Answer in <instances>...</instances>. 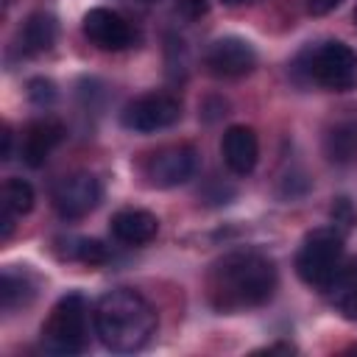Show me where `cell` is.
I'll list each match as a JSON object with an SVG mask.
<instances>
[{"label":"cell","mask_w":357,"mask_h":357,"mask_svg":"<svg viewBox=\"0 0 357 357\" xmlns=\"http://www.w3.org/2000/svg\"><path fill=\"white\" fill-rule=\"evenodd\" d=\"M276 290V268L259 251H231L209 271V301L220 312L265 304Z\"/></svg>","instance_id":"obj_1"},{"label":"cell","mask_w":357,"mask_h":357,"mask_svg":"<svg viewBox=\"0 0 357 357\" xmlns=\"http://www.w3.org/2000/svg\"><path fill=\"white\" fill-rule=\"evenodd\" d=\"M95 335L112 351L128 354L139 351L156 332V310L134 290L117 287L98 298L95 312Z\"/></svg>","instance_id":"obj_2"},{"label":"cell","mask_w":357,"mask_h":357,"mask_svg":"<svg viewBox=\"0 0 357 357\" xmlns=\"http://www.w3.org/2000/svg\"><path fill=\"white\" fill-rule=\"evenodd\" d=\"M298 70H304L307 78L324 89L346 92L357 84V53L337 39L318 42L298 56Z\"/></svg>","instance_id":"obj_3"},{"label":"cell","mask_w":357,"mask_h":357,"mask_svg":"<svg viewBox=\"0 0 357 357\" xmlns=\"http://www.w3.org/2000/svg\"><path fill=\"white\" fill-rule=\"evenodd\" d=\"M42 346L53 354H81L86 349V298L81 293L61 296L42 324Z\"/></svg>","instance_id":"obj_4"},{"label":"cell","mask_w":357,"mask_h":357,"mask_svg":"<svg viewBox=\"0 0 357 357\" xmlns=\"http://www.w3.org/2000/svg\"><path fill=\"white\" fill-rule=\"evenodd\" d=\"M343 259V234L332 226V229H315L304 237L298 254H296V273L312 284L326 290V284L332 282V276L337 273Z\"/></svg>","instance_id":"obj_5"},{"label":"cell","mask_w":357,"mask_h":357,"mask_svg":"<svg viewBox=\"0 0 357 357\" xmlns=\"http://www.w3.org/2000/svg\"><path fill=\"white\" fill-rule=\"evenodd\" d=\"M178 120H181V103H178V98H173L167 92L139 95L120 114V123L137 134H153V131L176 126Z\"/></svg>","instance_id":"obj_6"},{"label":"cell","mask_w":357,"mask_h":357,"mask_svg":"<svg viewBox=\"0 0 357 357\" xmlns=\"http://www.w3.org/2000/svg\"><path fill=\"white\" fill-rule=\"evenodd\" d=\"M103 198V187L92 173H70L64 178L56 181L53 187V206L61 218L67 220H78L84 215H89Z\"/></svg>","instance_id":"obj_7"},{"label":"cell","mask_w":357,"mask_h":357,"mask_svg":"<svg viewBox=\"0 0 357 357\" xmlns=\"http://www.w3.org/2000/svg\"><path fill=\"white\" fill-rule=\"evenodd\" d=\"M195 170H198V153L192 145H167L156 151L145 165L151 184L162 190L187 184L195 176Z\"/></svg>","instance_id":"obj_8"},{"label":"cell","mask_w":357,"mask_h":357,"mask_svg":"<svg viewBox=\"0 0 357 357\" xmlns=\"http://www.w3.org/2000/svg\"><path fill=\"white\" fill-rule=\"evenodd\" d=\"M204 64L212 75L240 78V75H248L257 67V50L243 36H220L206 47Z\"/></svg>","instance_id":"obj_9"},{"label":"cell","mask_w":357,"mask_h":357,"mask_svg":"<svg viewBox=\"0 0 357 357\" xmlns=\"http://www.w3.org/2000/svg\"><path fill=\"white\" fill-rule=\"evenodd\" d=\"M84 36L100 50H126L134 45L131 25L112 8H89L84 14Z\"/></svg>","instance_id":"obj_10"},{"label":"cell","mask_w":357,"mask_h":357,"mask_svg":"<svg viewBox=\"0 0 357 357\" xmlns=\"http://www.w3.org/2000/svg\"><path fill=\"white\" fill-rule=\"evenodd\" d=\"M220 153H223V162L231 173L248 176L257 167V159H259V139H257L254 128L229 126L223 131V139H220Z\"/></svg>","instance_id":"obj_11"},{"label":"cell","mask_w":357,"mask_h":357,"mask_svg":"<svg viewBox=\"0 0 357 357\" xmlns=\"http://www.w3.org/2000/svg\"><path fill=\"white\" fill-rule=\"evenodd\" d=\"M61 139H64V126L59 120L53 117L33 120L22 137V162L28 167H42Z\"/></svg>","instance_id":"obj_12"},{"label":"cell","mask_w":357,"mask_h":357,"mask_svg":"<svg viewBox=\"0 0 357 357\" xmlns=\"http://www.w3.org/2000/svg\"><path fill=\"white\" fill-rule=\"evenodd\" d=\"M109 229H112V237L126 245H145L156 237L159 220L148 209H120L112 215Z\"/></svg>","instance_id":"obj_13"},{"label":"cell","mask_w":357,"mask_h":357,"mask_svg":"<svg viewBox=\"0 0 357 357\" xmlns=\"http://www.w3.org/2000/svg\"><path fill=\"white\" fill-rule=\"evenodd\" d=\"M326 293H329L332 307H335L343 318L357 321V259L337 268V273H335L332 282L326 284Z\"/></svg>","instance_id":"obj_14"},{"label":"cell","mask_w":357,"mask_h":357,"mask_svg":"<svg viewBox=\"0 0 357 357\" xmlns=\"http://www.w3.org/2000/svg\"><path fill=\"white\" fill-rule=\"evenodd\" d=\"M20 36H22V47H25L28 53H47V50L56 45L59 22H56V17L47 14V11H33V14L25 20Z\"/></svg>","instance_id":"obj_15"},{"label":"cell","mask_w":357,"mask_h":357,"mask_svg":"<svg viewBox=\"0 0 357 357\" xmlns=\"http://www.w3.org/2000/svg\"><path fill=\"white\" fill-rule=\"evenodd\" d=\"M36 296V284L28 276V271H14L6 268L0 276V304L6 312H14L17 307L31 304V298Z\"/></svg>","instance_id":"obj_16"},{"label":"cell","mask_w":357,"mask_h":357,"mask_svg":"<svg viewBox=\"0 0 357 357\" xmlns=\"http://www.w3.org/2000/svg\"><path fill=\"white\" fill-rule=\"evenodd\" d=\"M324 151L329 162L346 165L357 156V123H337L326 139H324Z\"/></svg>","instance_id":"obj_17"},{"label":"cell","mask_w":357,"mask_h":357,"mask_svg":"<svg viewBox=\"0 0 357 357\" xmlns=\"http://www.w3.org/2000/svg\"><path fill=\"white\" fill-rule=\"evenodd\" d=\"M33 201H36V195H33V187L28 184V181H22V178H8L6 184H3V192H0V209H6V212H11V215H28L31 209H33Z\"/></svg>","instance_id":"obj_18"},{"label":"cell","mask_w":357,"mask_h":357,"mask_svg":"<svg viewBox=\"0 0 357 357\" xmlns=\"http://www.w3.org/2000/svg\"><path fill=\"white\" fill-rule=\"evenodd\" d=\"M67 259H78V262H86V265H103L109 259V248L100 240L78 237V240H70Z\"/></svg>","instance_id":"obj_19"},{"label":"cell","mask_w":357,"mask_h":357,"mask_svg":"<svg viewBox=\"0 0 357 357\" xmlns=\"http://www.w3.org/2000/svg\"><path fill=\"white\" fill-rule=\"evenodd\" d=\"M28 100L33 103V106H53L56 103V98H59V89H56V84L50 81V78H45V75H36V78H31L28 81Z\"/></svg>","instance_id":"obj_20"},{"label":"cell","mask_w":357,"mask_h":357,"mask_svg":"<svg viewBox=\"0 0 357 357\" xmlns=\"http://www.w3.org/2000/svg\"><path fill=\"white\" fill-rule=\"evenodd\" d=\"M329 215H332V226L346 237L351 229H354V223H357V212H354V206H351V201L349 198H335V204H332V209H329Z\"/></svg>","instance_id":"obj_21"},{"label":"cell","mask_w":357,"mask_h":357,"mask_svg":"<svg viewBox=\"0 0 357 357\" xmlns=\"http://www.w3.org/2000/svg\"><path fill=\"white\" fill-rule=\"evenodd\" d=\"M340 3H343V0H307V11L315 14V17H321V14L335 11Z\"/></svg>","instance_id":"obj_22"},{"label":"cell","mask_w":357,"mask_h":357,"mask_svg":"<svg viewBox=\"0 0 357 357\" xmlns=\"http://www.w3.org/2000/svg\"><path fill=\"white\" fill-rule=\"evenodd\" d=\"M178 8L187 17H201L206 11V0H178Z\"/></svg>","instance_id":"obj_23"},{"label":"cell","mask_w":357,"mask_h":357,"mask_svg":"<svg viewBox=\"0 0 357 357\" xmlns=\"http://www.w3.org/2000/svg\"><path fill=\"white\" fill-rule=\"evenodd\" d=\"M11 139H14L11 128H8V126H3V151H0V159H3V162H8V159H11Z\"/></svg>","instance_id":"obj_24"},{"label":"cell","mask_w":357,"mask_h":357,"mask_svg":"<svg viewBox=\"0 0 357 357\" xmlns=\"http://www.w3.org/2000/svg\"><path fill=\"white\" fill-rule=\"evenodd\" d=\"M265 351H296L290 343H276V346H268Z\"/></svg>","instance_id":"obj_25"},{"label":"cell","mask_w":357,"mask_h":357,"mask_svg":"<svg viewBox=\"0 0 357 357\" xmlns=\"http://www.w3.org/2000/svg\"><path fill=\"white\" fill-rule=\"evenodd\" d=\"M226 6H240V3H248V0H223Z\"/></svg>","instance_id":"obj_26"},{"label":"cell","mask_w":357,"mask_h":357,"mask_svg":"<svg viewBox=\"0 0 357 357\" xmlns=\"http://www.w3.org/2000/svg\"><path fill=\"white\" fill-rule=\"evenodd\" d=\"M354 25H357V6H354Z\"/></svg>","instance_id":"obj_27"},{"label":"cell","mask_w":357,"mask_h":357,"mask_svg":"<svg viewBox=\"0 0 357 357\" xmlns=\"http://www.w3.org/2000/svg\"><path fill=\"white\" fill-rule=\"evenodd\" d=\"M142 3H153V0H142Z\"/></svg>","instance_id":"obj_28"}]
</instances>
